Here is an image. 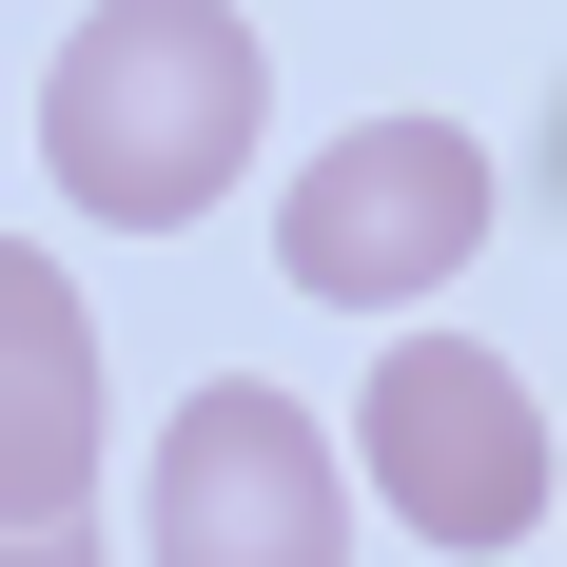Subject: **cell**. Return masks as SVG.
I'll return each instance as SVG.
<instances>
[{
  "mask_svg": "<svg viewBox=\"0 0 567 567\" xmlns=\"http://www.w3.org/2000/svg\"><path fill=\"white\" fill-rule=\"evenodd\" d=\"M275 137V59L235 0H99L40 79V176L99 235H196Z\"/></svg>",
  "mask_w": 567,
  "mask_h": 567,
  "instance_id": "cell-1",
  "label": "cell"
},
{
  "mask_svg": "<svg viewBox=\"0 0 567 567\" xmlns=\"http://www.w3.org/2000/svg\"><path fill=\"white\" fill-rule=\"evenodd\" d=\"M489 137H451V117H352V137H313V176L275 196V275L313 293V313H411V293L470 275V235H489Z\"/></svg>",
  "mask_w": 567,
  "mask_h": 567,
  "instance_id": "cell-2",
  "label": "cell"
},
{
  "mask_svg": "<svg viewBox=\"0 0 567 567\" xmlns=\"http://www.w3.org/2000/svg\"><path fill=\"white\" fill-rule=\"evenodd\" d=\"M137 548L157 567H352V470L333 431L255 372L157 411V470H137Z\"/></svg>",
  "mask_w": 567,
  "mask_h": 567,
  "instance_id": "cell-3",
  "label": "cell"
},
{
  "mask_svg": "<svg viewBox=\"0 0 567 567\" xmlns=\"http://www.w3.org/2000/svg\"><path fill=\"white\" fill-rule=\"evenodd\" d=\"M352 451H372L392 528H431V548H470V567L548 528V411H528L509 352H470V333H392V372H372V411H352Z\"/></svg>",
  "mask_w": 567,
  "mask_h": 567,
  "instance_id": "cell-4",
  "label": "cell"
},
{
  "mask_svg": "<svg viewBox=\"0 0 567 567\" xmlns=\"http://www.w3.org/2000/svg\"><path fill=\"white\" fill-rule=\"evenodd\" d=\"M0 528H99V313L0 235Z\"/></svg>",
  "mask_w": 567,
  "mask_h": 567,
  "instance_id": "cell-5",
  "label": "cell"
},
{
  "mask_svg": "<svg viewBox=\"0 0 567 567\" xmlns=\"http://www.w3.org/2000/svg\"><path fill=\"white\" fill-rule=\"evenodd\" d=\"M0 567H99V528H0Z\"/></svg>",
  "mask_w": 567,
  "mask_h": 567,
  "instance_id": "cell-6",
  "label": "cell"
}]
</instances>
